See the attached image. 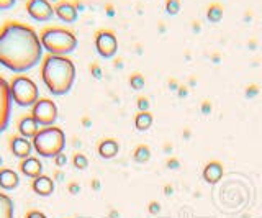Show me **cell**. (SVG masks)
I'll list each match as a JSON object with an SVG mask.
<instances>
[{"mask_svg": "<svg viewBox=\"0 0 262 218\" xmlns=\"http://www.w3.org/2000/svg\"><path fill=\"white\" fill-rule=\"evenodd\" d=\"M97 152L103 159H113L120 152V144L115 138H103L97 146Z\"/></svg>", "mask_w": 262, "mask_h": 218, "instance_id": "17", "label": "cell"}, {"mask_svg": "<svg viewBox=\"0 0 262 218\" xmlns=\"http://www.w3.org/2000/svg\"><path fill=\"white\" fill-rule=\"evenodd\" d=\"M110 216L117 218V216H118V212H117V210H112V212H110Z\"/></svg>", "mask_w": 262, "mask_h": 218, "instance_id": "50", "label": "cell"}, {"mask_svg": "<svg viewBox=\"0 0 262 218\" xmlns=\"http://www.w3.org/2000/svg\"><path fill=\"white\" fill-rule=\"evenodd\" d=\"M252 17H254L252 10H251V9H248V10L244 12V15H243V20H244V23H251V21H252Z\"/></svg>", "mask_w": 262, "mask_h": 218, "instance_id": "40", "label": "cell"}, {"mask_svg": "<svg viewBox=\"0 0 262 218\" xmlns=\"http://www.w3.org/2000/svg\"><path fill=\"white\" fill-rule=\"evenodd\" d=\"M39 130H41V126H39V123L36 122V120L31 117V114L25 115L23 118H20V122H18V133H20V136H23V138L33 140Z\"/></svg>", "mask_w": 262, "mask_h": 218, "instance_id": "16", "label": "cell"}, {"mask_svg": "<svg viewBox=\"0 0 262 218\" xmlns=\"http://www.w3.org/2000/svg\"><path fill=\"white\" fill-rule=\"evenodd\" d=\"M210 61H211L213 64H220V62H221V53L213 51V53L210 54Z\"/></svg>", "mask_w": 262, "mask_h": 218, "instance_id": "38", "label": "cell"}, {"mask_svg": "<svg viewBox=\"0 0 262 218\" xmlns=\"http://www.w3.org/2000/svg\"><path fill=\"white\" fill-rule=\"evenodd\" d=\"M68 190L72 193V195H77V193L80 192V185H79L77 182H71V184H69V187H68Z\"/></svg>", "mask_w": 262, "mask_h": 218, "instance_id": "36", "label": "cell"}, {"mask_svg": "<svg viewBox=\"0 0 262 218\" xmlns=\"http://www.w3.org/2000/svg\"><path fill=\"white\" fill-rule=\"evenodd\" d=\"M123 66V64H121V61L120 59H117V62H115V68H117V69H120Z\"/></svg>", "mask_w": 262, "mask_h": 218, "instance_id": "49", "label": "cell"}, {"mask_svg": "<svg viewBox=\"0 0 262 218\" xmlns=\"http://www.w3.org/2000/svg\"><path fill=\"white\" fill-rule=\"evenodd\" d=\"M188 87H196V77L195 76L188 77Z\"/></svg>", "mask_w": 262, "mask_h": 218, "instance_id": "45", "label": "cell"}, {"mask_svg": "<svg viewBox=\"0 0 262 218\" xmlns=\"http://www.w3.org/2000/svg\"><path fill=\"white\" fill-rule=\"evenodd\" d=\"M31 117L36 120L41 128L56 125L57 120V105L51 99H41L31 107Z\"/></svg>", "mask_w": 262, "mask_h": 218, "instance_id": "6", "label": "cell"}, {"mask_svg": "<svg viewBox=\"0 0 262 218\" xmlns=\"http://www.w3.org/2000/svg\"><path fill=\"white\" fill-rule=\"evenodd\" d=\"M260 94V85L259 84H256V82H251V84H248L244 87V97L246 99H254V97H257Z\"/></svg>", "mask_w": 262, "mask_h": 218, "instance_id": "25", "label": "cell"}, {"mask_svg": "<svg viewBox=\"0 0 262 218\" xmlns=\"http://www.w3.org/2000/svg\"><path fill=\"white\" fill-rule=\"evenodd\" d=\"M20 171L23 176L30 177V179H35V177L43 174V163H41V159L36 156H28V158L21 159Z\"/></svg>", "mask_w": 262, "mask_h": 218, "instance_id": "13", "label": "cell"}, {"mask_svg": "<svg viewBox=\"0 0 262 218\" xmlns=\"http://www.w3.org/2000/svg\"><path fill=\"white\" fill-rule=\"evenodd\" d=\"M95 51L103 59H112L118 51V39L112 30H98L95 33Z\"/></svg>", "mask_w": 262, "mask_h": 218, "instance_id": "7", "label": "cell"}, {"mask_svg": "<svg viewBox=\"0 0 262 218\" xmlns=\"http://www.w3.org/2000/svg\"><path fill=\"white\" fill-rule=\"evenodd\" d=\"M223 174H225V167H223V163L218 159H211L208 161L207 164L203 167V181L210 184V185H216L221 179H223Z\"/></svg>", "mask_w": 262, "mask_h": 218, "instance_id": "10", "label": "cell"}, {"mask_svg": "<svg viewBox=\"0 0 262 218\" xmlns=\"http://www.w3.org/2000/svg\"><path fill=\"white\" fill-rule=\"evenodd\" d=\"M20 185V176L10 167H0V189L5 192L15 190Z\"/></svg>", "mask_w": 262, "mask_h": 218, "instance_id": "15", "label": "cell"}, {"mask_svg": "<svg viewBox=\"0 0 262 218\" xmlns=\"http://www.w3.org/2000/svg\"><path fill=\"white\" fill-rule=\"evenodd\" d=\"M211 110H213L211 102H210L208 99L202 100V103H200V112H202V114H203V115H210V114H211Z\"/></svg>", "mask_w": 262, "mask_h": 218, "instance_id": "30", "label": "cell"}, {"mask_svg": "<svg viewBox=\"0 0 262 218\" xmlns=\"http://www.w3.org/2000/svg\"><path fill=\"white\" fill-rule=\"evenodd\" d=\"M90 74H92L94 79H102V74H103L102 68L98 66L97 62H92V64H90Z\"/></svg>", "mask_w": 262, "mask_h": 218, "instance_id": "29", "label": "cell"}, {"mask_svg": "<svg viewBox=\"0 0 262 218\" xmlns=\"http://www.w3.org/2000/svg\"><path fill=\"white\" fill-rule=\"evenodd\" d=\"M164 7H166V12L170 17H176V15H179L180 9H182V0H166Z\"/></svg>", "mask_w": 262, "mask_h": 218, "instance_id": "23", "label": "cell"}, {"mask_svg": "<svg viewBox=\"0 0 262 218\" xmlns=\"http://www.w3.org/2000/svg\"><path fill=\"white\" fill-rule=\"evenodd\" d=\"M162 190H164V193H166L167 197H170L172 193H174V187H172V184H164V187H162Z\"/></svg>", "mask_w": 262, "mask_h": 218, "instance_id": "41", "label": "cell"}, {"mask_svg": "<svg viewBox=\"0 0 262 218\" xmlns=\"http://www.w3.org/2000/svg\"><path fill=\"white\" fill-rule=\"evenodd\" d=\"M54 159V164L57 166V167H62V166H66V163H68V156L64 155V152H59L56 158H53Z\"/></svg>", "mask_w": 262, "mask_h": 218, "instance_id": "31", "label": "cell"}, {"mask_svg": "<svg viewBox=\"0 0 262 218\" xmlns=\"http://www.w3.org/2000/svg\"><path fill=\"white\" fill-rule=\"evenodd\" d=\"M177 95H179V99H185V97L188 95V85L180 84L177 89Z\"/></svg>", "mask_w": 262, "mask_h": 218, "instance_id": "33", "label": "cell"}, {"mask_svg": "<svg viewBox=\"0 0 262 218\" xmlns=\"http://www.w3.org/2000/svg\"><path fill=\"white\" fill-rule=\"evenodd\" d=\"M154 115L151 112H138L135 117V128L138 132H147L152 126Z\"/></svg>", "mask_w": 262, "mask_h": 218, "instance_id": "19", "label": "cell"}, {"mask_svg": "<svg viewBox=\"0 0 262 218\" xmlns=\"http://www.w3.org/2000/svg\"><path fill=\"white\" fill-rule=\"evenodd\" d=\"M10 151H12V155L15 158L25 159V158L31 156V152L35 151V149H33L31 140L23 138V136L18 135V136H13V138L10 140Z\"/></svg>", "mask_w": 262, "mask_h": 218, "instance_id": "12", "label": "cell"}, {"mask_svg": "<svg viewBox=\"0 0 262 218\" xmlns=\"http://www.w3.org/2000/svg\"><path fill=\"white\" fill-rule=\"evenodd\" d=\"M25 9L35 21H49L54 17V5L49 0H27Z\"/></svg>", "mask_w": 262, "mask_h": 218, "instance_id": "9", "label": "cell"}, {"mask_svg": "<svg viewBox=\"0 0 262 218\" xmlns=\"http://www.w3.org/2000/svg\"><path fill=\"white\" fill-rule=\"evenodd\" d=\"M161 204L158 200H151L149 204H147V212H149L151 215H159L161 213Z\"/></svg>", "mask_w": 262, "mask_h": 218, "instance_id": "27", "label": "cell"}, {"mask_svg": "<svg viewBox=\"0 0 262 218\" xmlns=\"http://www.w3.org/2000/svg\"><path fill=\"white\" fill-rule=\"evenodd\" d=\"M257 46H259L257 38H251V39H248V50H249V51L257 50Z\"/></svg>", "mask_w": 262, "mask_h": 218, "instance_id": "37", "label": "cell"}, {"mask_svg": "<svg viewBox=\"0 0 262 218\" xmlns=\"http://www.w3.org/2000/svg\"><path fill=\"white\" fill-rule=\"evenodd\" d=\"M82 123H84V125L89 128V126H90V120H89V118H84V120H82Z\"/></svg>", "mask_w": 262, "mask_h": 218, "instance_id": "48", "label": "cell"}, {"mask_svg": "<svg viewBox=\"0 0 262 218\" xmlns=\"http://www.w3.org/2000/svg\"><path fill=\"white\" fill-rule=\"evenodd\" d=\"M136 107H138L139 112H149L151 102H149V99H147V97L139 95V97H138V100H136Z\"/></svg>", "mask_w": 262, "mask_h": 218, "instance_id": "26", "label": "cell"}, {"mask_svg": "<svg viewBox=\"0 0 262 218\" xmlns=\"http://www.w3.org/2000/svg\"><path fill=\"white\" fill-rule=\"evenodd\" d=\"M25 218H48V216L43 212H39V210H31V212L25 215Z\"/></svg>", "mask_w": 262, "mask_h": 218, "instance_id": "34", "label": "cell"}, {"mask_svg": "<svg viewBox=\"0 0 262 218\" xmlns=\"http://www.w3.org/2000/svg\"><path fill=\"white\" fill-rule=\"evenodd\" d=\"M162 148H164V151L167 152V155H170V152H172V143H169V141H167V143H164V146H162Z\"/></svg>", "mask_w": 262, "mask_h": 218, "instance_id": "44", "label": "cell"}, {"mask_svg": "<svg viewBox=\"0 0 262 218\" xmlns=\"http://www.w3.org/2000/svg\"><path fill=\"white\" fill-rule=\"evenodd\" d=\"M39 33L27 23L10 20L0 27V66L23 74L43 59Z\"/></svg>", "mask_w": 262, "mask_h": 218, "instance_id": "1", "label": "cell"}, {"mask_svg": "<svg viewBox=\"0 0 262 218\" xmlns=\"http://www.w3.org/2000/svg\"><path fill=\"white\" fill-rule=\"evenodd\" d=\"M12 107L13 100L10 95V84L8 80L0 76V133H4L12 118Z\"/></svg>", "mask_w": 262, "mask_h": 218, "instance_id": "8", "label": "cell"}, {"mask_svg": "<svg viewBox=\"0 0 262 218\" xmlns=\"http://www.w3.org/2000/svg\"><path fill=\"white\" fill-rule=\"evenodd\" d=\"M33 149L41 158H56L59 152H64L68 138H66L64 130L59 126H45L36 133L35 138L31 140Z\"/></svg>", "mask_w": 262, "mask_h": 218, "instance_id": "4", "label": "cell"}, {"mask_svg": "<svg viewBox=\"0 0 262 218\" xmlns=\"http://www.w3.org/2000/svg\"><path fill=\"white\" fill-rule=\"evenodd\" d=\"M179 85H180V84H179V80H177L176 77H169V79H167V87L170 89V91H176V92H177Z\"/></svg>", "mask_w": 262, "mask_h": 218, "instance_id": "35", "label": "cell"}, {"mask_svg": "<svg viewBox=\"0 0 262 218\" xmlns=\"http://www.w3.org/2000/svg\"><path fill=\"white\" fill-rule=\"evenodd\" d=\"M39 64V77L49 92L56 97L71 92L76 82L77 69L69 56L46 54Z\"/></svg>", "mask_w": 262, "mask_h": 218, "instance_id": "2", "label": "cell"}, {"mask_svg": "<svg viewBox=\"0 0 262 218\" xmlns=\"http://www.w3.org/2000/svg\"><path fill=\"white\" fill-rule=\"evenodd\" d=\"M0 218H15L13 199L5 192H0Z\"/></svg>", "mask_w": 262, "mask_h": 218, "instance_id": "18", "label": "cell"}, {"mask_svg": "<svg viewBox=\"0 0 262 218\" xmlns=\"http://www.w3.org/2000/svg\"><path fill=\"white\" fill-rule=\"evenodd\" d=\"M54 15L64 23H74L79 17V12L76 9V5H74V2L59 0L57 4H54Z\"/></svg>", "mask_w": 262, "mask_h": 218, "instance_id": "11", "label": "cell"}, {"mask_svg": "<svg viewBox=\"0 0 262 218\" xmlns=\"http://www.w3.org/2000/svg\"><path fill=\"white\" fill-rule=\"evenodd\" d=\"M90 185H92V189H95V190L100 189V182H98V181H92V184H90Z\"/></svg>", "mask_w": 262, "mask_h": 218, "instance_id": "47", "label": "cell"}, {"mask_svg": "<svg viewBox=\"0 0 262 218\" xmlns=\"http://www.w3.org/2000/svg\"><path fill=\"white\" fill-rule=\"evenodd\" d=\"M31 189L39 197H49L54 192V181L49 176L41 174L31 181Z\"/></svg>", "mask_w": 262, "mask_h": 218, "instance_id": "14", "label": "cell"}, {"mask_svg": "<svg viewBox=\"0 0 262 218\" xmlns=\"http://www.w3.org/2000/svg\"><path fill=\"white\" fill-rule=\"evenodd\" d=\"M105 13L108 15V17H115V13H117V12H115V7L112 4H106L105 5Z\"/></svg>", "mask_w": 262, "mask_h": 218, "instance_id": "42", "label": "cell"}, {"mask_svg": "<svg viewBox=\"0 0 262 218\" xmlns=\"http://www.w3.org/2000/svg\"><path fill=\"white\" fill-rule=\"evenodd\" d=\"M207 20L210 23H220L221 20H223V15H225V7L223 4H220V2H211L208 4L207 7Z\"/></svg>", "mask_w": 262, "mask_h": 218, "instance_id": "20", "label": "cell"}, {"mask_svg": "<svg viewBox=\"0 0 262 218\" xmlns=\"http://www.w3.org/2000/svg\"><path fill=\"white\" fill-rule=\"evenodd\" d=\"M133 159L138 164H144L151 159V149L147 144H138L133 149Z\"/></svg>", "mask_w": 262, "mask_h": 218, "instance_id": "21", "label": "cell"}, {"mask_svg": "<svg viewBox=\"0 0 262 218\" xmlns=\"http://www.w3.org/2000/svg\"><path fill=\"white\" fill-rule=\"evenodd\" d=\"M182 136H184V140H190V136H192V130H190V128H184Z\"/></svg>", "mask_w": 262, "mask_h": 218, "instance_id": "43", "label": "cell"}, {"mask_svg": "<svg viewBox=\"0 0 262 218\" xmlns=\"http://www.w3.org/2000/svg\"><path fill=\"white\" fill-rule=\"evenodd\" d=\"M2 164H4V159H2V156H0V167H2Z\"/></svg>", "mask_w": 262, "mask_h": 218, "instance_id": "51", "label": "cell"}, {"mask_svg": "<svg viewBox=\"0 0 262 218\" xmlns=\"http://www.w3.org/2000/svg\"><path fill=\"white\" fill-rule=\"evenodd\" d=\"M74 5H76L77 12H82V10H84V4H80V2H74Z\"/></svg>", "mask_w": 262, "mask_h": 218, "instance_id": "46", "label": "cell"}, {"mask_svg": "<svg viewBox=\"0 0 262 218\" xmlns=\"http://www.w3.org/2000/svg\"><path fill=\"white\" fill-rule=\"evenodd\" d=\"M72 164L76 169H79V171H84V169H87V166H89V159L85 155H82V152H76L72 158Z\"/></svg>", "mask_w": 262, "mask_h": 218, "instance_id": "24", "label": "cell"}, {"mask_svg": "<svg viewBox=\"0 0 262 218\" xmlns=\"http://www.w3.org/2000/svg\"><path fill=\"white\" fill-rule=\"evenodd\" d=\"M16 0H0V10H10L13 9Z\"/></svg>", "mask_w": 262, "mask_h": 218, "instance_id": "32", "label": "cell"}, {"mask_svg": "<svg viewBox=\"0 0 262 218\" xmlns=\"http://www.w3.org/2000/svg\"><path fill=\"white\" fill-rule=\"evenodd\" d=\"M10 95L13 103L18 107H33L39 100V87L31 77L25 74H16L12 77L10 82Z\"/></svg>", "mask_w": 262, "mask_h": 218, "instance_id": "5", "label": "cell"}, {"mask_svg": "<svg viewBox=\"0 0 262 218\" xmlns=\"http://www.w3.org/2000/svg\"><path fill=\"white\" fill-rule=\"evenodd\" d=\"M49 2H51V4H57V2H59V0H49Z\"/></svg>", "mask_w": 262, "mask_h": 218, "instance_id": "52", "label": "cell"}, {"mask_svg": "<svg viewBox=\"0 0 262 218\" xmlns=\"http://www.w3.org/2000/svg\"><path fill=\"white\" fill-rule=\"evenodd\" d=\"M39 41L48 54L69 56L79 45L77 36L62 27H48L39 31Z\"/></svg>", "mask_w": 262, "mask_h": 218, "instance_id": "3", "label": "cell"}, {"mask_svg": "<svg viewBox=\"0 0 262 218\" xmlns=\"http://www.w3.org/2000/svg\"><path fill=\"white\" fill-rule=\"evenodd\" d=\"M128 82H129L131 89H135V91H141V89H144V85H146V79L141 72H133V74L129 76Z\"/></svg>", "mask_w": 262, "mask_h": 218, "instance_id": "22", "label": "cell"}, {"mask_svg": "<svg viewBox=\"0 0 262 218\" xmlns=\"http://www.w3.org/2000/svg\"><path fill=\"white\" fill-rule=\"evenodd\" d=\"M192 31H193V33H200V31H202V23L199 21V20H192Z\"/></svg>", "mask_w": 262, "mask_h": 218, "instance_id": "39", "label": "cell"}, {"mask_svg": "<svg viewBox=\"0 0 262 218\" xmlns=\"http://www.w3.org/2000/svg\"><path fill=\"white\" fill-rule=\"evenodd\" d=\"M166 167L170 169V171H177V169H180V161L174 156H170L167 161H166Z\"/></svg>", "mask_w": 262, "mask_h": 218, "instance_id": "28", "label": "cell"}]
</instances>
